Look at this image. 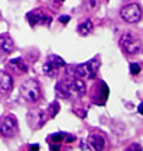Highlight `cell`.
Segmentation results:
<instances>
[{
  "instance_id": "obj_1",
  "label": "cell",
  "mask_w": 143,
  "mask_h": 151,
  "mask_svg": "<svg viewBox=\"0 0 143 151\" xmlns=\"http://www.w3.org/2000/svg\"><path fill=\"white\" fill-rule=\"evenodd\" d=\"M20 96H22V99L25 102H29V103L38 102L41 99V86H39V83L36 80H33V78H29L25 83H22Z\"/></svg>"
},
{
  "instance_id": "obj_2",
  "label": "cell",
  "mask_w": 143,
  "mask_h": 151,
  "mask_svg": "<svg viewBox=\"0 0 143 151\" xmlns=\"http://www.w3.org/2000/svg\"><path fill=\"white\" fill-rule=\"evenodd\" d=\"M120 16L127 23H136L142 19V9L137 3H129L122 7Z\"/></svg>"
},
{
  "instance_id": "obj_3",
  "label": "cell",
  "mask_w": 143,
  "mask_h": 151,
  "mask_svg": "<svg viewBox=\"0 0 143 151\" xmlns=\"http://www.w3.org/2000/svg\"><path fill=\"white\" fill-rule=\"evenodd\" d=\"M18 132V119L13 115H6L0 119V137L10 138Z\"/></svg>"
},
{
  "instance_id": "obj_4",
  "label": "cell",
  "mask_w": 143,
  "mask_h": 151,
  "mask_svg": "<svg viewBox=\"0 0 143 151\" xmlns=\"http://www.w3.org/2000/svg\"><path fill=\"white\" fill-rule=\"evenodd\" d=\"M120 44L127 54H139L142 51V41L133 34H125L120 39Z\"/></svg>"
},
{
  "instance_id": "obj_5",
  "label": "cell",
  "mask_w": 143,
  "mask_h": 151,
  "mask_svg": "<svg viewBox=\"0 0 143 151\" xmlns=\"http://www.w3.org/2000/svg\"><path fill=\"white\" fill-rule=\"evenodd\" d=\"M98 60L97 58H92L84 64H80L75 67V74L80 76V77H87V78H94L97 71H98Z\"/></svg>"
},
{
  "instance_id": "obj_6",
  "label": "cell",
  "mask_w": 143,
  "mask_h": 151,
  "mask_svg": "<svg viewBox=\"0 0 143 151\" xmlns=\"http://www.w3.org/2000/svg\"><path fill=\"white\" fill-rule=\"evenodd\" d=\"M62 67H65V61L61 57L52 54V55L48 57L46 63L43 64V73L49 77H55V76H58V71Z\"/></svg>"
},
{
  "instance_id": "obj_7",
  "label": "cell",
  "mask_w": 143,
  "mask_h": 151,
  "mask_svg": "<svg viewBox=\"0 0 143 151\" xmlns=\"http://www.w3.org/2000/svg\"><path fill=\"white\" fill-rule=\"evenodd\" d=\"M26 19L29 22L31 26H41V25H49L51 23V16H48L46 13H43L41 9H35L32 12H29L26 15Z\"/></svg>"
},
{
  "instance_id": "obj_8",
  "label": "cell",
  "mask_w": 143,
  "mask_h": 151,
  "mask_svg": "<svg viewBox=\"0 0 143 151\" xmlns=\"http://www.w3.org/2000/svg\"><path fill=\"white\" fill-rule=\"evenodd\" d=\"M48 119V115L43 112V111H32L28 115V121H29V125L33 128V129H39L45 125Z\"/></svg>"
},
{
  "instance_id": "obj_9",
  "label": "cell",
  "mask_w": 143,
  "mask_h": 151,
  "mask_svg": "<svg viewBox=\"0 0 143 151\" xmlns=\"http://www.w3.org/2000/svg\"><path fill=\"white\" fill-rule=\"evenodd\" d=\"M87 144H88L90 150H104L106 147V139L100 135V134H91L87 139Z\"/></svg>"
},
{
  "instance_id": "obj_10",
  "label": "cell",
  "mask_w": 143,
  "mask_h": 151,
  "mask_svg": "<svg viewBox=\"0 0 143 151\" xmlns=\"http://www.w3.org/2000/svg\"><path fill=\"white\" fill-rule=\"evenodd\" d=\"M13 87V78L6 71H0V94H7Z\"/></svg>"
},
{
  "instance_id": "obj_11",
  "label": "cell",
  "mask_w": 143,
  "mask_h": 151,
  "mask_svg": "<svg viewBox=\"0 0 143 151\" xmlns=\"http://www.w3.org/2000/svg\"><path fill=\"white\" fill-rule=\"evenodd\" d=\"M0 51L4 54H12L15 51V42L9 34L0 35Z\"/></svg>"
},
{
  "instance_id": "obj_12",
  "label": "cell",
  "mask_w": 143,
  "mask_h": 151,
  "mask_svg": "<svg viewBox=\"0 0 143 151\" xmlns=\"http://www.w3.org/2000/svg\"><path fill=\"white\" fill-rule=\"evenodd\" d=\"M71 93H72L71 83H67L65 80L58 81V84H56V94L58 96H61L62 99H68Z\"/></svg>"
},
{
  "instance_id": "obj_13",
  "label": "cell",
  "mask_w": 143,
  "mask_h": 151,
  "mask_svg": "<svg viewBox=\"0 0 143 151\" xmlns=\"http://www.w3.org/2000/svg\"><path fill=\"white\" fill-rule=\"evenodd\" d=\"M78 34L81 35V37H87L90 35L91 32H92V29H94V25H92V22L90 20V19H85L84 22H81L80 25H78Z\"/></svg>"
},
{
  "instance_id": "obj_14",
  "label": "cell",
  "mask_w": 143,
  "mask_h": 151,
  "mask_svg": "<svg viewBox=\"0 0 143 151\" xmlns=\"http://www.w3.org/2000/svg\"><path fill=\"white\" fill-rule=\"evenodd\" d=\"M71 89H72V92H75L78 96H84V94L87 93L85 83H84L83 80H80V78L72 80V81H71Z\"/></svg>"
},
{
  "instance_id": "obj_15",
  "label": "cell",
  "mask_w": 143,
  "mask_h": 151,
  "mask_svg": "<svg viewBox=\"0 0 143 151\" xmlns=\"http://www.w3.org/2000/svg\"><path fill=\"white\" fill-rule=\"evenodd\" d=\"M9 64H10V67H12L16 73H26V71H28V65L25 64V61H23L22 58H15V60H12Z\"/></svg>"
},
{
  "instance_id": "obj_16",
  "label": "cell",
  "mask_w": 143,
  "mask_h": 151,
  "mask_svg": "<svg viewBox=\"0 0 143 151\" xmlns=\"http://www.w3.org/2000/svg\"><path fill=\"white\" fill-rule=\"evenodd\" d=\"M67 132H56V134H52L46 138V141L49 144H62V142H67Z\"/></svg>"
},
{
  "instance_id": "obj_17",
  "label": "cell",
  "mask_w": 143,
  "mask_h": 151,
  "mask_svg": "<svg viewBox=\"0 0 143 151\" xmlns=\"http://www.w3.org/2000/svg\"><path fill=\"white\" fill-rule=\"evenodd\" d=\"M58 111H59V103H58V102H52V103L49 105V108H48V116H49V118H55Z\"/></svg>"
},
{
  "instance_id": "obj_18",
  "label": "cell",
  "mask_w": 143,
  "mask_h": 151,
  "mask_svg": "<svg viewBox=\"0 0 143 151\" xmlns=\"http://www.w3.org/2000/svg\"><path fill=\"white\" fill-rule=\"evenodd\" d=\"M140 71H142L140 64H137V63H132V64H130V73L133 76H137Z\"/></svg>"
},
{
  "instance_id": "obj_19",
  "label": "cell",
  "mask_w": 143,
  "mask_h": 151,
  "mask_svg": "<svg viewBox=\"0 0 143 151\" xmlns=\"http://www.w3.org/2000/svg\"><path fill=\"white\" fill-rule=\"evenodd\" d=\"M142 150V147L139 145V144H133V145H130L129 148H127V151H139Z\"/></svg>"
},
{
  "instance_id": "obj_20",
  "label": "cell",
  "mask_w": 143,
  "mask_h": 151,
  "mask_svg": "<svg viewBox=\"0 0 143 151\" xmlns=\"http://www.w3.org/2000/svg\"><path fill=\"white\" fill-rule=\"evenodd\" d=\"M68 20H70V16H67V15L59 18V22H62V23H68Z\"/></svg>"
},
{
  "instance_id": "obj_21",
  "label": "cell",
  "mask_w": 143,
  "mask_h": 151,
  "mask_svg": "<svg viewBox=\"0 0 143 151\" xmlns=\"http://www.w3.org/2000/svg\"><path fill=\"white\" fill-rule=\"evenodd\" d=\"M81 150H90L87 141H81Z\"/></svg>"
},
{
  "instance_id": "obj_22",
  "label": "cell",
  "mask_w": 143,
  "mask_h": 151,
  "mask_svg": "<svg viewBox=\"0 0 143 151\" xmlns=\"http://www.w3.org/2000/svg\"><path fill=\"white\" fill-rule=\"evenodd\" d=\"M137 112H139V113H143V103H140V105L137 106Z\"/></svg>"
},
{
  "instance_id": "obj_23",
  "label": "cell",
  "mask_w": 143,
  "mask_h": 151,
  "mask_svg": "<svg viewBox=\"0 0 143 151\" xmlns=\"http://www.w3.org/2000/svg\"><path fill=\"white\" fill-rule=\"evenodd\" d=\"M31 150H39V145H38V144H32V145H31Z\"/></svg>"
},
{
  "instance_id": "obj_24",
  "label": "cell",
  "mask_w": 143,
  "mask_h": 151,
  "mask_svg": "<svg viewBox=\"0 0 143 151\" xmlns=\"http://www.w3.org/2000/svg\"><path fill=\"white\" fill-rule=\"evenodd\" d=\"M56 1H64V0H56Z\"/></svg>"
}]
</instances>
